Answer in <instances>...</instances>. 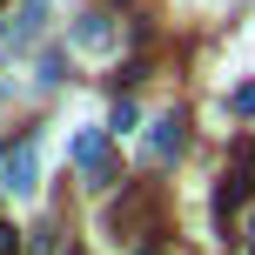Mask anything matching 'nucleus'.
Masks as SVG:
<instances>
[{
	"label": "nucleus",
	"mask_w": 255,
	"mask_h": 255,
	"mask_svg": "<svg viewBox=\"0 0 255 255\" xmlns=\"http://www.w3.org/2000/svg\"><path fill=\"white\" fill-rule=\"evenodd\" d=\"M255 195V134L235 141V154H229V168H222V188H215V222L229 229L235 222V208H242Z\"/></svg>",
	"instance_id": "f257e3e1"
},
{
	"label": "nucleus",
	"mask_w": 255,
	"mask_h": 255,
	"mask_svg": "<svg viewBox=\"0 0 255 255\" xmlns=\"http://www.w3.org/2000/svg\"><path fill=\"white\" fill-rule=\"evenodd\" d=\"M74 168L88 175V188H108V181H115V161H108V128H81V134H74Z\"/></svg>",
	"instance_id": "f03ea898"
},
{
	"label": "nucleus",
	"mask_w": 255,
	"mask_h": 255,
	"mask_svg": "<svg viewBox=\"0 0 255 255\" xmlns=\"http://www.w3.org/2000/svg\"><path fill=\"white\" fill-rule=\"evenodd\" d=\"M0 188H13V195H34V188H40V148H34V134L7 148V175H0Z\"/></svg>",
	"instance_id": "7ed1b4c3"
},
{
	"label": "nucleus",
	"mask_w": 255,
	"mask_h": 255,
	"mask_svg": "<svg viewBox=\"0 0 255 255\" xmlns=\"http://www.w3.org/2000/svg\"><path fill=\"white\" fill-rule=\"evenodd\" d=\"M181 141H188V121H181L175 108H168V115H154V121H148V161H154V168H161V161H175V154H181Z\"/></svg>",
	"instance_id": "20e7f679"
},
{
	"label": "nucleus",
	"mask_w": 255,
	"mask_h": 255,
	"mask_svg": "<svg viewBox=\"0 0 255 255\" xmlns=\"http://www.w3.org/2000/svg\"><path fill=\"white\" fill-rule=\"evenodd\" d=\"M141 222H148V188H128V202L108 208V222H101V229L115 235V242H121V235L134 242V235H141Z\"/></svg>",
	"instance_id": "39448f33"
},
{
	"label": "nucleus",
	"mask_w": 255,
	"mask_h": 255,
	"mask_svg": "<svg viewBox=\"0 0 255 255\" xmlns=\"http://www.w3.org/2000/svg\"><path fill=\"white\" fill-rule=\"evenodd\" d=\"M74 47L108 54V47H115V20H108V13H81V20H74Z\"/></svg>",
	"instance_id": "423d86ee"
},
{
	"label": "nucleus",
	"mask_w": 255,
	"mask_h": 255,
	"mask_svg": "<svg viewBox=\"0 0 255 255\" xmlns=\"http://www.w3.org/2000/svg\"><path fill=\"white\" fill-rule=\"evenodd\" d=\"M141 128V108L128 101V94H115V108H108V134H134Z\"/></svg>",
	"instance_id": "0eeeda50"
},
{
	"label": "nucleus",
	"mask_w": 255,
	"mask_h": 255,
	"mask_svg": "<svg viewBox=\"0 0 255 255\" xmlns=\"http://www.w3.org/2000/svg\"><path fill=\"white\" fill-rule=\"evenodd\" d=\"M34 81H40V88H61V81H67V54L47 47V54H40V67H34Z\"/></svg>",
	"instance_id": "6e6552de"
},
{
	"label": "nucleus",
	"mask_w": 255,
	"mask_h": 255,
	"mask_svg": "<svg viewBox=\"0 0 255 255\" xmlns=\"http://www.w3.org/2000/svg\"><path fill=\"white\" fill-rule=\"evenodd\" d=\"M40 27H47V0H20V27H13V40L40 34Z\"/></svg>",
	"instance_id": "1a4fd4ad"
},
{
	"label": "nucleus",
	"mask_w": 255,
	"mask_h": 255,
	"mask_svg": "<svg viewBox=\"0 0 255 255\" xmlns=\"http://www.w3.org/2000/svg\"><path fill=\"white\" fill-rule=\"evenodd\" d=\"M229 115H242V121H255V81H242V88L229 94Z\"/></svg>",
	"instance_id": "9d476101"
},
{
	"label": "nucleus",
	"mask_w": 255,
	"mask_h": 255,
	"mask_svg": "<svg viewBox=\"0 0 255 255\" xmlns=\"http://www.w3.org/2000/svg\"><path fill=\"white\" fill-rule=\"evenodd\" d=\"M54 235H61V229H54V222H40V229H34V242H27V255H54V249H61Z\"/></svg>",
	"instance_id": "9b49d317"
},
{
	"label": "nucleus",
	"mask_w": 255,
	"mask_h": 255,
	"mask_svg": "<svg viewBox=\"0 0 255 255\" xmlns=\"http://www.w3.org/2000/svg\"><path fill=\"white\" fill-rule=\"evenodd\" d=\"M0 175H7V148H0Z\"/></svg>",
	"instance_id": "f8f14e48"
},
{
	"label": "nucleus",
	"mask_w": 255,
	"mask_h": 255,
	"mask_svg": "<svg viewBox=\"0 0 255 255\" xmlns=\"http://www.w3.org/2000/svg\"><path fill=\"white\" fill-rule=\"evenodd\" d=\"M249 235H255V215H249Z\"/></svg>",
	"instance_id": "ddd939ff"
}]
</instances>
